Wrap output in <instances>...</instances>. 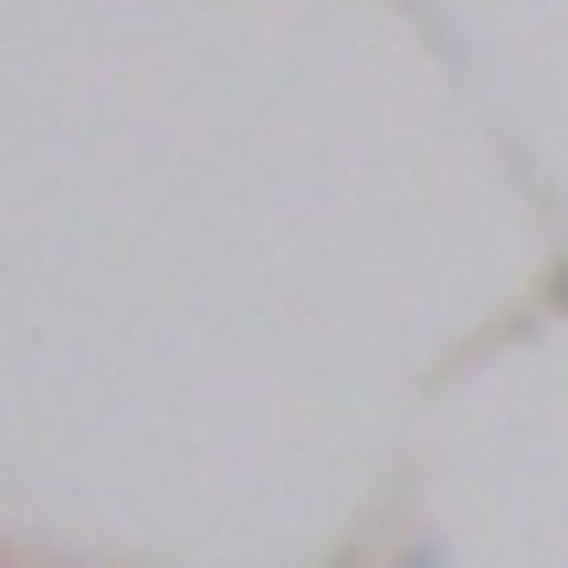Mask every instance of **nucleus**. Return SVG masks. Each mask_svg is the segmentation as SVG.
Wrapping results in <instances>:
<instances>
[{"label": "nucleus", "mask_w": 568, "mask_h": 568, "mask_svg": "<svg viewBox=\"0 0 568 568\" xmlns=\"http://www.w3.org/2000/svg\"><path fill=\"white\" fill-rule=\"evenodd\" d=\"M548 305H558V316H568V264H558V284H548Z\"/></svg>", "instance_id": "1"}, {"label": "nucleus", "mask_w": 568, "mask_h": 568, "mask_svg": "<svg viewBox=\"0 0 568 568\" xmlns=\"http://www.w3.org/2000/svg\"><path fill=\"white\" fill-rule=\"evenodd\" d=\"M410 568H432V548H422V558H410Z\"/></svg>", "instance_id": "2"}]
</instances>
